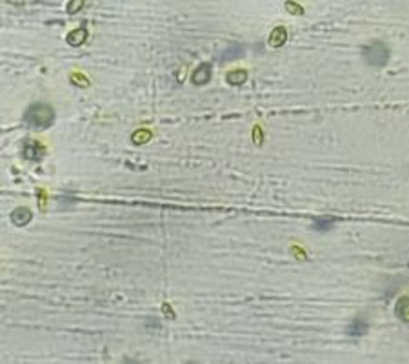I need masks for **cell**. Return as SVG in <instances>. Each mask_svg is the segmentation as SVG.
I'll return each instance as SVG.
<instances>
[{"mask_svg": "<svg viewBox=\"0 0 409 364\" xmlns=\"http://www.w3.org/2000/svg\"><path fill=\"white\" fill-rule=\"evenodd\" d=\"M24 120L29 124V126L37 127V130H44V127H49L55 120V113L53 110L46 104H33L28 111H26Z\"/></svg>", "mask_w": 409, "mask_h": 364, "instance_id": "1", "label": "cell"}, {"mask_svg": "<svg viewBox=\"0 0 409 364\" xmlns=\"http://www.w3.org/2000/svg\"><path fill=\"white\" fill-rule=\"evenodd\" d=\"M364 60L373 68H384L389 60V48L380 40H375L364 48Z\"/></svg>", "mask_w": 409, "mask_h": 364, "instance_id": "2", "label": "cell"}, {"mask_svg": "<svg viewBox=\"0 0 409 364\" xmlns=\"http://www.w3.org/2000/svg\"><path fill=\"white\" fill-rule=\"evenodd\" d=\"M209 78H211V66L209 64H200L191 75V80L196 86H204L206 82H209Z\"/></svg>", "mask_w": 409, "mask_h": 364, "instance_id": "3", "label": "cell"}, {"mask_svg": "<svg viewBox=\"0 0 409 364\" xmlns=\"http://www.w3.org/2000/svg\"><path fill=\"white\" fill-rule=\"evenodd\" d=\"M368 328H369V324H368V320H366L364 317H356V319L348 326V335L362 337V335H366V333H368Z\"/></svg>", "mask_w": 409, "mask_h": 364, "instance_id": "4", "label": "cell"}, {"mask_svg": "<svg viewBox=\"0 0 409 364\" xmlns=\"http://www.w3.org/2000/svg\"><path fill=\"white\" fill-rule=\"evenodd\" d=\"M24 155L28 157V159L38 160V159H42V155H44V147H42L38 142H26L24 144Z\"/></svg>", "mask_w": 409, "mask_h": 364, "instance_id": "5", "label": "cell"}, {"mask_svg": "<svg viewBox=\"0 0 409 364\" xmlns=\"http://www.w3.org/2000/svg\"><path fill=\"white\" fill-rule=\"evenodd\" d=\"M31 211L28 208H18L11 213V221L15 222L16 226H26L29 221H31Z\"/></svg>", "mask_w": 409, "mask_h": 364, "instance_id": "6", "label": "cell"}, {"mask_svg": "<svg viewBox=\"0 0 409 364\" xmlns=\"http://www.w3.org/2000/svg\"><path fill=\"white\" fill-rule=\"evenodd\" d=\"M395 313L400 320L404 323H409V297H402L398 299L397 306H395Z\"/></svg>", "mask_w": 409, "mask_h": 364, "instance_id": "7", "label": "cell"}, {"mask_svg": "<svg viewBox=\"0 0 409 364\" xmlns=\"http://www.w3.org/2000/svg\"><path fill=\"white\" fill-rule=\"evenodd\" d=\"M242 53H244V46H242V44H233V46H229L228 49H224V51H222L220 60L222 62L233 60V58L240 57Z\"/></svg>", "mask_w": 409, "mask_h": 364, "instance_id": "8", "label": "cell"}, {"mask_svg": "<svg viewBox=\"0 0 409 364\" xmlns=\"http://www.w3.org/2000/svg\"><path fill=\"white\" fill-rule=\"evenodd\" d=\"M87 38V29L82 26V28L75 29V31H71L70 35H67V42H70L71 46H80L84 44Z\"/></svg>", "mask_w": 409, "mask_h": 364, "instance_id": "9", "label": "cell"}, {"mask_svg": "<svg viewBox=\"0 0 409 364\" xmlns=\"http://www.w3.org/2000/svg\"><path fill=\"white\" fill-rule=\"evenodd\" d=\"M286 37H287L286 29H284V28H275L273 33H271V37H269V44L273 46V48H280V46L286 42Z\"/></svg>", "mask_w": 409, "mask_h": 364, "instance_id": "10", "label": "cell"}, {"mask_svg": "<svg viewBox=\"0 0 409 364\" xmlns=\"http://www.w3.org/2000/svg\"><path fill=\"white\" fill-rule=\"evenodd\" d=\"M335 219L333 217H320L316 219L315 222H313V226L311 228L315 229V231H327V229H331L333 226H335Z\"/></svg>", "mask_w": 409, "mask_h": 364, "instance_id": "11", "label": "cell"}, {"mask_svg": "<svg viewBox=\"0 0 409 364\" xmlns=\"http://www.w3.org/2000/svg\"><path fill=\"white\" fill-rule=\"evenodd\" d=\"M233 78H240V80L244 82L245 78H247V73H245V71H231V73L228 75V80L233 82Z\"/></svg>", "mask_w": 409, "mask_h": 364, "instance_id": "12", "label": "cell"}, {"mask_svg": "<svg viewBox=\"0 0 409 364\" xmlns=\"http://www.w3.org/2000/svg\"><path fill=\"white\" fill-rule=\"evenodd\" d=\"M82 2H84V0H73V2H71V4L67 6V11H70V13H75V11H77V9H80Z\"/></svg>", "mask_w": 409, "mask_h": 364, "instance_id": "13", "label": "cell"}, {"mask_svg": "<svg viewBox=\"0 0 409 364\" xmlns=\"http://www.w3.org/2000/svg\"><path fill=\"white\" fill-rule=\"evenodd\" d=\"M126 364H139V362H133V360H126Z\"/></svg>", "mask_w": 409, "mask_h": 364, "instance_id": "14", "label": "cell"}, {"mask_svg": "<svg viewBox=\"0 0 409 364\" xmlns=\"http://www.w3.org/2000/svg\"><path fill=\"white\" fill-rule=\"evenodd\" d=\"M186 364H195V362H186Z\"/></svg>", "mask_w": 409, "mask_h": 364, "instance_id": "15", "label": "cell"}]
</instances>
